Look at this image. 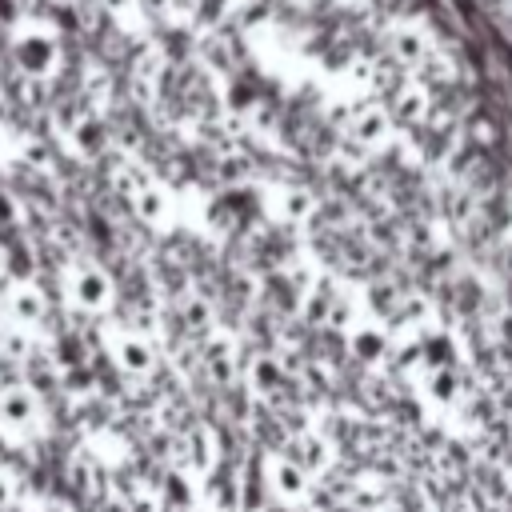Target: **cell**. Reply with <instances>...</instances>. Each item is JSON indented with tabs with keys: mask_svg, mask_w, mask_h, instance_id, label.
Listing matches in <instances>:
<instances>
[{
	"mask_svg": "<svg viewBox=\"0 0 512 512\" xmlns=\"http://www.w3.org/2000/svg\"><path fill=\"white\" fill-rule=\"evenodd\" d=\"M460 132L468 136L472 148H496V144H500V124H496L488 112H472V116L460 124Z\"/></svg>",
	"mask_w": 512,
	"mask_h": 512,
	"instance_id": "12",
	"label": "cell"
},
{
	"mask_svg": "<svg viewBox=\"0 0 512 512\" xmlns=\"http://www.w3.org/2000/svg\"><path fill=\"white\" fill-rule=\"evenodd\" d=\"M8 316H12V324L24 328V332L36 328V324H44L48 304H44L40 288H32V284H16V288L8 292Z\"/></svg>",
	"mask_w": 512,
	"mask_h": 512,
	"instance_id": "11",
	"label": "cell"
},
{
	"mask_svg": "<svg viewBox=\"0 0 512 512\" xmlns=\"http://www.w3.org/2000/svg\"><path fill=\"white\" fill-rule=\"evenodd\" d=\"M256 512H272V508H256Z\"/></svg>",
	"mask_w": 512,
	"mask_h": 512,
	"instance_id": "20",
	"label": "cell"
},
{
	"mask_svg": "<svg viewBox=\"0 0 512 512\" xmlns=\"http://www.w3.org/2000/svg\"><path fill=\"white\" fill-rule=\"evenodd\" d=\"M64 300H68L76 312L104 316V312H112V304H116V280H112L100 264L76 260V264L64 272Z\"/></svg>",
	"mask_w": 512,
	"mask_h": 512,
	"instance_id": "5",
	"label": "cell"
},
{
	"mask_svg": "<svg viewBox=\"0 0 512 512\" xmlns=\"http://www.w3.org/2000/svg\"><path fill=\"white\" fill-rule=\"evenodd\" d=\"M104 8H108L116 20H128V16L140 12V0H104Z\"/></svg>",
	"mask_w": 512,
	"mask_h": 512,
	"instance_id": "17",
	"label": "cell"
},
{
	"mask_svg": "<svg viewBox=\"0 0 512 512\" xmlns=\"http://www.w3.org/2000/svg\"><path fill=\"white\" fill-rule=\"evenodd\" d=\"M40 416H44L40 396H36L28 384H4V388H0V436H4V440L36 436Z\"/></svg>",
	"mask_w": 512,
	"mask_h": 512,
	"instance_id": "9",
	"label": "cell"
},
{
	"mask_svg": "<svg viewBox=\"0 0 512 512\" xmlns=\"http://www.w3.org/2000/svg\"><path fill=\"white\" fill-rule=\"evenodd\" d=\"M132 204H136V216H140L144 224H160V220H164V208H168V196H164L160 184L148 180V184L132 196Z\"/></svg>",
	"mask_w": 512,
	"mask_h": 512,
	"instance_id": "13",
	"label": "cell"
},
{
	"mask_svg": "<svg viewBox=\"0 0 512 512\" xmlns=\"http://www.w3.org/2000/svg\"><path fill=\"white\" fill-rule=\"evenodd\" d=\"M176 312H180V320H184V328H188L192 336H204V332L212 328V304H208L204 296H184V300L176 304Z\"/></svg>",
	"mask_w": 512,
	"mask_h": 512,
	"instance_id": "14",
	"label": "cell"
},
{
	"mask_svg": "<svg viewBox=\"0 0 512 512\" xmlns=\"http://www.w3.org/2000/svg\"><path fill=\"white\" fill-rule=\"evenodd\" d=\"M284 12H304V8H312V0H276Z\"/></svg>",
	"mask_w": 512,
	"mask_h": 512,
	"instance_id": "19",
	"label": "cell"
},
{
	"mask_svg": "<svg viewBox=\"0 0 512 512\" xmlns=\"http://www.w3.org/2000/svg\"><path fill=\"white\" fill-rule=\"evenodd\" d=\"M380 56L392 64V68H400V72H416L420 64H424V56L436 48V40L428 36V28L424 24H416V20H388L384 28H380Z\"/></svg>",
	"mask_w": 512,
	"mask_h": 512,
	"instance_id": "6",
	"label": "cell"
},
{
	"mask_svg": "<svg viewBox=\"0 0 512 512\" xmlns=\"http://www.w3.org/2000/svg\"><path fill=\"white\" fill-rule=\"evenodd\" d=\"M12 56L28 80H48V76H56L64 52H60L56 28H48L44 20H24L12 36Z\"/></svg>",
	"mask_w": 512,
	"mask_h": 512,
	"instance_id": "3",
	"label": "cell"
},
{
	"mask_svg": "<svg viewBox=\"0 0 512 512\" xmlns=\"http://www.w3.org/2000/svg\"><path fill=\"white\" fill-rule=\"evenodd\" d=\"M340 144H348V148L360 152V156H376V152L396 148V144H400V128H396V120L388 116L384 100L368 96V100L352 104L348 116H344V124H340Z\"/></svg>",
	"mask_w": 512,
	"mask_h": 512,
	"instance_id": "2",
	"label": "cell"
},
{
	"mask_svg": "<svg viewBox=\"0 0 512 512\" xmlns=\"http://www.w3.org/2000/svg\"><path fill=\"white\" fill-rule=\"evenodd\" d=\"M56 4H68V0H56Z\"/></svg>",
	"mask_w": 512,
	"mask_h": 512,
	"instance_id": "21",
	"label": "cell"
},
{
	"mask_svg": "<svg viewBox=\"0 0 512 512\" xmlns=\"http://www.w3.org/2000/svg\"><path fill=\"white\" fill-rule=\"evenodd\" d=\"M104 348H108V360L124 372V376H136V380H148L156 372V348L144 332L136 328H112L104 336Z\"/></svg>",
	"mask_w": 512,
	"mask_h": 512,
	"instance_id": "10",
	"label": "cell"
},
{
	"mask_svg": "<svg viewBox=\"0 0 512 512\" xmlns=\"http://www.w3.org/2000/svg\"><path fill=\"white\" fill-rule=\"evenodd\" d=\"M348 4H356V0H312V8H324V12H340Z\"/></svg>",
	"mask_w": 512,
	"mask_h": 512,
	"instance_id": "18",
	"label": "cell"
},
{
	"mask_svg": "<svg viewBox=\"0 0 512 512\" xmlns=\"http://www.w3.org/2000/svg\"><path fill=\"white\" fill-rule=\"evenodd\" d=\"M12 500H16V480H12V472L0 464V512L12 508Z\"/></svg>",
	"mask_w": 512,
	"mask_h": 512,
	"instance_id": "16",
	"label": "cell"
},
{
	"mask_svg": "<svg viewBox=\"0 0 512 512\" xmlns=\"http://www.w3.org/2000/svg\"><path fill=\"white\" fill-rule=\"evenodd\" d=\"M368 512H420V508H412V504H408L404 496H396V492H388V496H384V500H376V504H372Z\"/></svg>",
	"mask_w": 512,
	"mask_h": 512,
	"instance_id": "15",
	"label": "cell"
},
{
	"mask_svg": "<svg viewBox=\"0 0 512 512\" xmlns=\"http://www.w3.org/2000/svg\"><path fill=\"white\" fill-rule=\"evenodd\" d=\"M240 380L252 404L264 408H284L292 396V364H284L276 352H248L240 360Z\"/></svg>",
	"mask_w": 512,
	"mask_h": 512,
	"instance_id": "4",
	"label": "cell"
},
{
	"mask_svg": "<svg viewBox=\"0 0 512 512\" xmlns=\"http://www.w3.org/2000/svg\"><path fill=\"white\" fill-rule=\"evenodd\" d=\"M256 480H260V492L272 500L276 512H304V508H312L320 500L316 496V480L276 444L260 452Z\"/></svg>",
	"mask_w": 512,
	"mask_h": 512,
	"instance_id": "1",
	"label": "cell"
},
{
	"mask_svg": "<svg viewBox=\"0 0 512 512\" xmlns=\"http://www.w3.org/2000/svg\"><path fill=\"white\" fill-rule=\"evenodd\" d=\"M392 324H380V320H352V328L344 332V348L348 356L364 368V372H392L388 360H392Z\"/></svg>",
	"mask_w": 512,
	"mask_h": 512,
	"instance_id": "8",
	"label": "cell"
},
{
	"mask_svg": "<svg viewBox=\"0 0 512 512\" xmlns=\"http://www.w3.org/2000/svg\"><path fill=\"white\" fill-rule=\"evenodd\" d=\"M384 108H388V116L396 120V128H424L428 116H432V108H436V92H432L424 80H416V76L404 72V76L384 92Z\"/></svg>",
	"mask_w": 512,
	"mask_h": 512,
	"instance_id": "7",
	"label": "cell"
}]
</instances>
